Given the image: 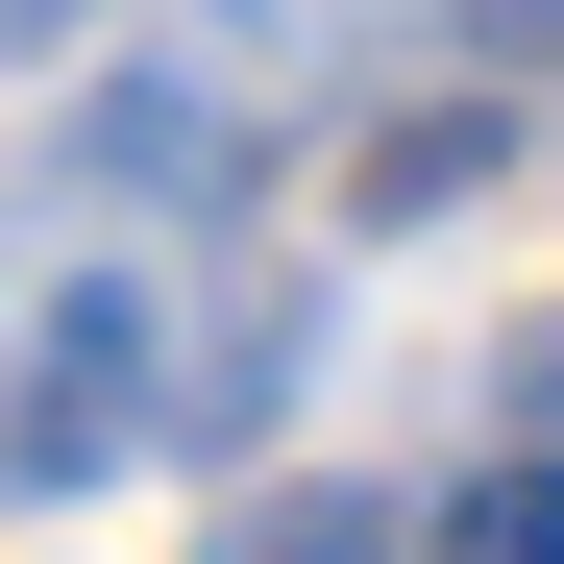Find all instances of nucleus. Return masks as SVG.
Here are the masks:
<instances>
[{"label": "nucleus", "instance_id": "obj_2", "mask_svg": "<svg viewBox=\"0 0 564 564\" xmlns=\"http://www.w3.org/2000/svg\"><path fill=\"white\" fill-rule=\"evenodd\" d=\"M221 564H417V516H393V491H246Z\"/></svg>", "mask_w": 564, "mask_h": 564}, {"label": "nucleus", "instance_id": "obj_4", "mask_svg": "<svg viewBox=\"0 0 564 564\" xmlns=\"http://www.w3.org/2000/svg\"><path fill=\"white\" fill-rule=\"evenodd\" d=\"M466 172H491V99H466V123H393V148H368V221H417V197H466Z\"/></svg>", "mask_w": 564, "mask_h": 564}, {"label": "nucleus", "instance_id": "obj_5", "mask_svg": "<svg viewBox=\"0 0 564 564\" xmlns=\"http://www.w3.org/2000/svg\"><path fill=\"white\" fill-rule=\"evenodd\" d=\"M74 25H99V0H0V74H25V50H74Z\"/></svg>", "mask_w": 564, "mask_h": 564}, {"label": "nucleus", "instance_id": "obj_3", "mask_svg": "<svg viewBox=\"0 0 564 564\" xmlns=\"http://www.w3.org/2000/svg\"><path fill=\"white\" fill-rule=\"evenodd\" d=\"M417 564H564V466H466Z\"/></svg>", "mask_w": 564, "mask_h": 564}, {"label": "nucleus", "instance_id": "obj_1", "mask_svg": "<svg viewBox=\"0 0 564 564\" xmlns=\"http://www.w3.org/2000/svg\"><path fill=\"white\" fill-rule=\"evenodd\" d=\"M148 295H123V270H74V295L25 319V368H0V491H99V466L148 442Z\"/></svg>", "mask_w": 564, "mask_h": 564}]
</instances>
